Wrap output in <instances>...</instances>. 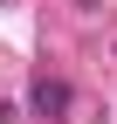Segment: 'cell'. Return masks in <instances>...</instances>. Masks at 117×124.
<instances>
[{
  "label": "cell",
  "instance_id": "1",
  "mask_svg": "<svg viewBox=\"0 0 117 124\" xmlns=\"http://www.w3.org/2000/svg\"><path fill=\"white\" fill-rule=\"evenodd\" d=\"M28 103H35V117H62V110H69V83H62V76H41Z\"/></svg>",
  "mask_w": 117,
  "mask_h": 124
},
{
  "label": "cell",
  "instance_id": "2",
  "mask_svg": "<svg viewBox=\"0 0 117 124\" xmlns=\"http://www.w3.org/2000/svg\"><path fill=\"white\" fill-rule=\"evenodd\" d=\"M0 124H14V103H0Z\"/></svg>",
  "mask_w": 117,
  "mask_h": 124
}]
</instances>
